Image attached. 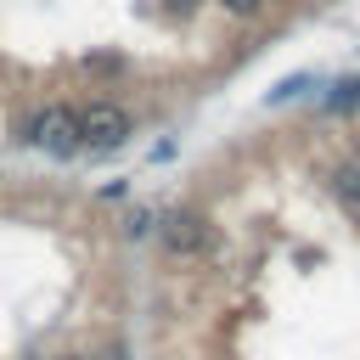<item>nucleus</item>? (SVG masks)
I'll use <instances>...</instances> for the list:
<instances>
[{
    "label": "nucleus",
    "mask_w": 360,
    "mask_h": 360,
    "mask_svg": "<svg viewBox=\"0 0 360 360\" xmlns=\"http://www.w3.org/2000/svg\"><path fill=\"white\" fill-rule=\"evenodd\" d=\"M124 141H129V112H124L118 101H90V107L79 112V146L112 152V146H124Z\"/></svg>",
    "instance_id": "nucleus-1"
},
{
    "label": "nucleus",
    "mask_w": 360,
    "mask_h": 360,
    "mask_svg": "<svg viewBox=\"0 0 360 360\" xmlns=\"http://www.w3.org/2000/svg\"><path fill=\"white\" fill-rule=\"evenodd\" d=\"M28 141H34L45 158H73V152H79V112L45 107V112L28 124Z\"/></svg>",
    "instance_id": "nucleus-2"
},
{
    "label": "nucleus",
    "mask_w": 360,
    "mask_h": 360,
    "mask_svg": "<svg viewBox=\"0 0 360 360\" xmlns=\"http://www.w3.org/2000/svg\"><path fill=\"white\" fill-rule=\"evenodd\" d=\"M202 236H208V225H202L197 214H169V231H163L169 253H197V248H202Z\"/></svg>",
    "instance_id": "nucleus-3"
},
{
    "label": "nucleus",
    "mask_w": 360,
    "mask_h": 360,
    "mask_svg": "<svg viewBox=\"0 0 360 360\" xmlns=\"http://www.w3.org/2000/svg\"><path fill=\"white\" fill-rule=\"evenodd\" d=\"M338 191H343V197H360V158H349V163L338 169Z\"/></svg>",
    "instance_id": "nucleus-4"
},
{
    "label": "nucleus",
    "mask_w": 360,
    "mask_h": 360,
    "mask_svg": "<svg viewBox=\"0 0 360 360\" xmlns=\"http://www.w3.org/2000/svg\"><path fill=\"white\" fill-rule=\"evenodd\" d=\"M219 6H225V11H236V17H253L264 0H219Z\"/></svg>",
    "instance_id": "nucleus-5"
},
{
    "label": "nucleus",
    "mask_w": 360,
    "mask_h": 360,
    "mask_svg": "<svg viewBox=\"0 0 360 360\" xmlns=\"http://www.w3.org/2000/svg\"><path fill=\"white\" fill-rule=\"evenodd\" d=\"M354 90H360L354 79H349V84H338V96H332V107H354Z\"/></svg>",
    "instance_id": "nucleus-6"
},
{
    "label": "nucleus",
    "mask_w": 360,
    "mask_h": 360,
    "mask_svg": "<svg viewBox=\"0 0 360 360\" xmlns=\"http://www.w3.org/2000/svg\"><path fill=\"white\" fill-rule=\"evenodd\" d=\"M169 6H174V11H191V0H169Z\"/></svg>",
    "instance_id": "nucleus-7"
},
{
    "label": "nucleus",
    "mask_w": 360,
    "mask_h": 360,
    "mask_svg": "<svg viewBox=\"0 0 360 360\" xmlns=\"http://www.w3.org/2000/svg\"><path fill=\"white\" fill-rule=\"evenodd\" d=\"M62 360H90V354H62Z\"/></svg>",
    "instance_id": "nucleus-8"
}]
</instances>
